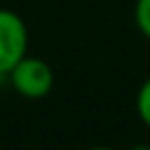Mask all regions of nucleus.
Listing matches in <instances>:
<instances>
[{"mask_svg": "<svg viewBox=\"0 0 150 150\" xmlns=\"http://www.w3.org/2000/svg\"><path fill=\"white\" fill-rule=\"evenodd\" d=\"M7 75H9L14 91L30 101L45 98L54 87V70L49 68L45 59H38V56L26 54Z\"/></svg>", "mask_w": 150, "mask_h": 150, "instance_id": "1", "label": "nucleus"}, {"mask_svg": "<svg viewBox=\"0 0 150 150\" xmlns=\"http://www.w3.org/2000/svg\"><path fill=\"white\" fill-rule=\"evenodd\" d=\"M28 52V30L12 9H0V75H7Z\"/></svg>", "mask_w": 150, "mask_h": 150, "instance_id": "2", "label": "nucleus"}, {"mask_svg": "<svg viewBox=\"0 0 150 150\" xmlns=\"http://www.w3.org/2000/svg\"><path fill=\"white\" fill-rule=\"evenodd\" d=\"M136 110H138V117L143 120V124L150 127V77H148V80L141 84V89H138Z\"/></svg>", "mask_w": 150, "mask_h": 150, "instance_id": "3", "label": "nucleus"}, {"mask_svg": "<svg viewBox=\"0 0 150 150\" xmlns=\"http://www.w3.org/2000/svg\"><path fill=\"white\" fill-rule=\"evenodd\" d=\"M134 19H136V26L138 30L150 40V0H136V7H134Z\"/></svg>", "mask_w": 150, "mask_h": 150, "instance_id": "4", "label": "nucleus"}, {"mask_svg": "<svg viewBox=\"0 0 150 150\" xmlns=\"http://www.w3.org/2000/svg\"><path fill=\"white\" fill-rule=\"evenodd\" d=\"M129 150H150V145L148 143H138V145H131Z\"/></svg>", "mask_w": 150, "mask_h": 150, "instance_id": "5", "label": "nucleus"}, {"mask_svg": "<svg viewBox=\"0 0 150 150\" xmlns=\"http://www.w3.org/2000/svg\"><path fill=\"white\" fill-rule=\"evenodd\" d=\"M89 150H115V148H105V145H96V148H89Z\"/></svg>", "mask_w": 150, "mask_h": 150, "instance_id": "6", "label": "nucleus"}]
</instances>
